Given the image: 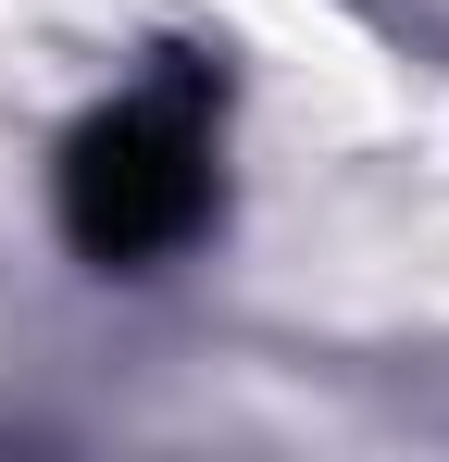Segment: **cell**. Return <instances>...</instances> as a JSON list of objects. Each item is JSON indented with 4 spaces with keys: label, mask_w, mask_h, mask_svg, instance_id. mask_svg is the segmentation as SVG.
I'll return each instance as SVG.
<instances>
[{
    "label": "cell",
    "mask_w": 449,
    "mask_h": 462,
    "mask_svg": "<svg viewBox=\"0 0 449 462\" xmlns=\"http://www.w3.org/2000/svg\"><path fill=\"white\" fill-rule=\"evenodd\" d=\"M213 226V88L150 76L138 100L87 113L63 151V237L87 263H162Z\"/></svg>",
    "instance_id": "1"
}]
</instances>
